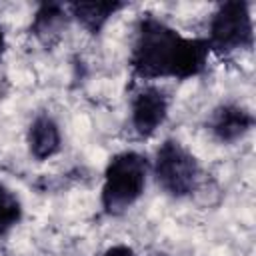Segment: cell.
Listing matches in <instances>:
<instances>
[{"label": "cell", "instance_id": "cell-1", "mask_svg": "<svg viewBox=\"0 0 256 256\" xmlns=\"http://www.w3.org/2000/svg\"><path fill=\"white\" fill-rule=\"evenodd\" d=\"M210 46L206 38L182 36L168 22L144 14L136 22L130 50V68L142 80H188L208 66Z\"/></svg>", "mask_w": 256, "mask_h": 256}, {"label": "cell", "instance_id": "cell-2", "mask_svg": "<svg viewBox=\"0 0 256 256\" xmlns=\"http://www.w3.org/2000/svg\"><path fill=\"white\" fill-rule=\"evenodd\" d=\"M150 164L146 156L134 150L114 154L104 168L100 204L108 216H120L132 208L144 194Z\"/></svg>", "mask_w": 256, "mask_h": 256}, {"label": "cell", "instance_id": "cell-3", "mask_svg": "<svg viewBox=\"0 0 256 256\" xmlns=\"http://www.w3.org/2000/svg\"><path fill=\"white\" fill-rule=\"evenodd\" d=\"M210 52L230 56L238 50H248L254 44V22L250 4L244 0L222 2L208 24Z\"/></svg>", "mask_w": 256, "mask_h": 256}, {"label": "cell", "instance_id": "cell-4", "mask_svg": "<svg viewBox=\"0 0 256 256\" xmlns=\"http://www.w3.org/2000/svg\"><path fill=\"white\" fill-rule=\"evenodd\" d=\"M152 174L158 186L172 198L190 196L200 180V164L196 156L178 140H164L154 156Z\"/></svg>", "mask_w": 256, "mask_h": 256}, {"label": "cell", "instance_id": "cell-5", "mask_svg": "<svg viewBox=\"0 0 256 256\" xmlns=\"http://www.w3.org/2000/svg\"><path fill=\"white\" fill-rule=\"evenodd\" d=\"M170 98L160 86L140 88L130 102V124L140 138H150L166 122Z\"/></svg>", "mask_w": 256, "mask_h": 256}, {"label": "cell", "instance_id": "cell-6", "mask_svg": "<svg viewBox=\"0 0 256 256\" xmlns=\"http://www.w3.org/2000/svg\"><path fill=\"white\" fill-rule=\"evenodd\" d=\"M252 126H254V114L248 108L232 102L216 106L208 116L210 134L222 144L238 142L252 130Z\"/></svg>", "mask_w": 256, "mask_h": 256}, {"label": "cell", "instance_id": "cell-7", "mask_svg": "<svg viewBox=\"0 0 256 256\" xmlns=\"http://www.w3.org/2000/svg\"><path fill=\"white\" fill-rule=\"evenodd\" d=\"M70 20L68 6L60 2H42L30 22V34L44 46H52L60 40Z\"/></svg>", "mask_w": 256, "mask_h": 256}, {"label": "cell", "instance_id": "cell-8", "mask_svg": "<svg viewBox=\"0 0 256 256\" xmlns=\"http://www.w3.org/2000/svg\"><path fill=\"white\" fill-rule=\"evenodd\" d=\"M26 142L30 154L40 162L56 156L62 148V134L58 122L50 114H38L28 126Z\"/></svg>", "mask_w": 256, "mask_h": 256}, {"label": "cell", "instance_id": "cell-9", "mask_svg": "<svg viewBox=\"0 0 256 256\" xmlns=\"http://www.w3.org/2000/svg\"><path fill=\"white\" fill-rule=\"evenodd\" d=\"M66 6L70 18H74L90 34H100L110 18L126 8L124 2H72Z\"/></svg>", "mask_w": 256, "mask_h": 256}, {"label": "cell", "instance_id": "cell-10", "mask_svg": "<svg viewBox=\"0 0 256 256\" xmlns=\"http://www.w3.org/2000/svg\"><path fill=\"white\" fill-rule=\"evenodd\" d=\"M22 220V202L6 186L0 184V236H6Z\"/></svg>", "mask_w": 256, "mask_h": 256}, {"label": "cell", "instance_id": "cell-11", "mask_svg": "<svg viewBox=\"0 0 256 256\" xmlns=\"http://www.w3.org/2000/svg\"><path fill=\"white\" fill-rule=\"evenodd\" d=\"M100 256H136V254H134V250H132L130 246H126V244H114V246L106 248Z\"/></svg>", "mask_w": 256, "mask_h": 256}, {"label": "cell", "instance_id": "cell-12", "mask_svg": "<svg viewBox=\"0 0 256 256\" xmlns=\"http://www.w3.org/2000/svg\"><path fill=\"white\" fill-rule=\"evenodd\" d=\"M4 50H6V34H4V30H2V26H0V60H2V56H4Z\"/></svg>", "mask_w": 256, "mask_h": 256}]
</instances>
